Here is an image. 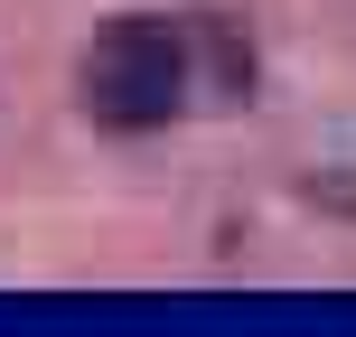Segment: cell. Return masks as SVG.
I'll return each mask as SVG.
<instances>
[{"label": "cell", "instance_id": "6da1fadb", "mask_svg": "<svg viewBox=\"0 0 356 337\" xmlns=\"http://www.w3.org/2000/svg\"><path fill=\"white\" fill-rule=\"evenodd\" d=\"M197 94V38L188 19H160V10H122L85 38L75 56V104L85 122L104 131H169Z\"/></svg>", "mask_w": 356, "mask_h": 337}]
</instances>
